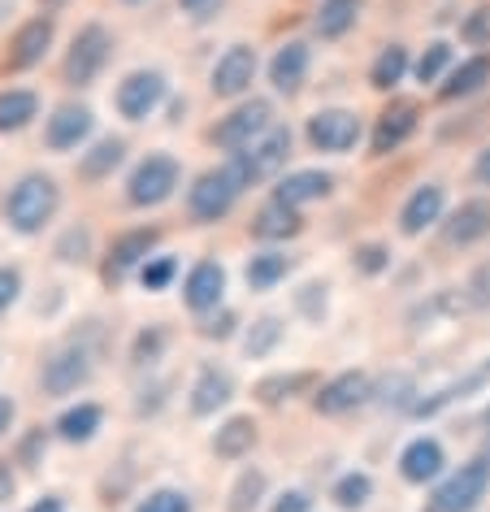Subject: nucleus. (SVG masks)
<instances>
[{"label": "nucleus", "instance_id": "obj_1", "mask_svg": "<svg viewBox=\"0 0 490 512\" xmlns=\"http://www.w3.org/2000/svg\"><path fill=\"white\" fill-rule=\"evenodd\" d=\"M291 152V131H282V126H269L261 139H252L248 148L235 152V165H230V178L243 187V183H261L278 170L282 161H287Z\"/></svg>", "mask_w": 490, "mask_h": 512}, {"label": "nucleus", "instance_id": "obj_2", "mask_svg": "<svg viewBox=\"0 0 490 512\" xmlns=\"http://www.w3.org/2000/svg\"><path fill=\"white\" fill-rule=\"evenodd\" d=\"M53 209H57V187H53V178H40V174L22 178L5 200V213L18 230H40L53 217Z\"/></svg>", "mask_w": 490, "mask_h": 512}, {"label": "nucleus", "instance_id": "obj_3", "mask_svg": "<svg viewBox=\"0 0 490 512\" xmlns=\"http://www.w3.org/2000/svg\"><path fill=\"white\" fill-rule=\"evenodd\" d=\"M486 486H490V465L486 460H469V465H460V473H451V478L438 486L425 512H469V508H477V499L486 495Z\"/></svg>", "mask_w": 490, "mask_h": 512}, {"label": "nucleus", "instance_id": "obj_4", "mask_svg": "<svg viewBox=\"0 0 490 512\" xmlns=\"http://www.w3.org/2000/svg\"><path fill=\"white\" fill-rule=\"evenodd\" d=\"M174 187H178V161L174 157H148L131 174V200L135 204H161V200H170Z\"/></svg>", "mask_w": 490, "mask_h": 512}, {"label": "nucleus", "instance_id": "obj_5", "mask_svg": "<svg viewBox=\"0 0 490 512\" xmlns=\"http://www.w3.org/2000/svg\"><path fill=\"white\" fill-rule=\"evenodd\" d=\"M105 57H109L105 27H83L79 40H74V48H70V61H66L70 83H92L100 74V66H105Z\"/></svg>", "mask_w": 490, "mask_h": 512}, {"label": "nucleus", "instance_id": "obj_6", "mask_svg": "<svg viewBox=\"0 0 490 512\" xmlns=\"http://www.w3.org/2000/svg\"><path fill=\"white\" fill-rule=\"evenodd\" d=\"M308 139H313L321 152H347L360 139V118L356 113H343V109H326L308 122Z\"/></svg>", "mask_w": 490, "mask_h": 512}, {"label": "nucleus", "instance_id": "obj_7", "mask_svg": "<svg viewBox=\"0 0 490 512\" xmlns=\"http://www.w3.org/2000/svg\"><path fill=\"white\" fill-rule=\"evenodd\" d=\"M235 191H239V183L230 178V170H222V174H204L196 187H191V213L200 217V222H217L230 204H235Z\"/></svg>", "mask_w": 490, "mask_h": 512}, {"label": "nucleus", "instance_id": "obj_8", "mask_svg": "<svg viewBox=\"0 0 490 512\" xmlns=\"http://www.w3.org/2000/svg\"><path fill=\"white\" fill-rule=\"evenodd\" d=\"M269 131V105L265 100H252V105H243V109H235L230 118L217 126V144L222 148H248L256 135H265Z\"/></svg>", "mask_w": 490, "mask_h": 512}, {"label": "nucleus", "instance_id": "obj_9", "mask_svg": "<svg viewBox=\"0 0 490 512\" xmlns=\"http://www.w3.org/2000/svg\"><path fill=\"white\" fill-rule=\"evenodd\" d=\"M161 96H165V79L161 74H131L122 87H118V109H122V118H148L152 109L161 105Z\"/></svg>", "mask_w": 490, "mask_h": 512}, {"label": "nucleus", "instance_id": "obj_10", "mask_svg": "<svg viewBox=\"0 0 490 512\" xmlns=\"http://www.w3.org/2000/svg\"><path fill=\"white\" fill-rule=\"evenodd\" d=\"M252 74H256V53H252V48H243V44H235L222 61H217V70H213V92H217V96H239L243 87L252 83Z\"/></svg>", "mask_w": 490, "mask_h": 512}, {"label": "nucleus", "instance_id": "obj_11", "mask_svg": "<svg viewBox=\"0 0 490 512\" xmlns=\"http://www.w3.org/2000/svg\"><path fill=\"white\" fill-rule=\"evenodd\" d=\"M152 243H157V230H126V235L113 243V252H109V265H105L109 283H118L135 261H144V256L152 252Z\"/></svg>", "mask_w": 490, "mask_h": 512}, {"label": "nucleus", "instance_id": "obj_12", "mask_svg": "<svg viewBox=\"0 0 490 512\" xmlns=\"http://www.w3.org/2000/svg\"><path fill=\"white\" fill-rule=\"evenodd\" d=\"M222 287H226V274H222V265H213V261H200L196 270L187 274V304L191 309H217V300H222Z\"/></svg>", "mask_w": 490, "mask_h": 512}, {"label": "nucleus", "instance_id": "obj_13", "mask_svg": "<svg viewBox=\"0 0 490 512\" xmlns=\"http://www.w3.org/2000/svg\"><path fill=\"white\" fill-rule=\"evenodd\" d=\"M87 378V352L83 348H70V352H57L44 369V387L53 395H70L79 382Z\"/></svg>", "mask_w": 490, "mask_h": 512}, {"label": "nucleus", "instance_id": "obj_14", "mask_svg": "<svg viewBox=\"0 0 490 512\" xmlns=\"http://www.w3.org/2000/svg\"><path fill=\"white\" fill-rule=\"evenodd\" d=\"M412 126H417V109H412L408 100L391 105V109L382 113L378 131H373V152H391V148H399V144H404V139L412 135Z\"/></svg>", "mask_w": 490, "mask_h": 512}, {"label": "nucleus", "instance_id": "obj_15", "mask_svg": "<svg viewBox=\"0 0 490 512\" xmlns=\"http://www.w3.org/2000/svg\"><path fill=\"white\" fill-rule=\"evenodd\" d=\"M365 395H369V378L365 374H343L317 395V408L334 417V413H347V408L365 404Z\"/></svg>", "mask_w": 490, "mask_h": 512}, {"label": "nucleus", "instance_id": "obj_16", "mask_svg": "<svg viewBox=\"0 0 490 512\" xmlns=\"http://www.w3.org/2000/svg\"><path fill=\"white\" fill-rule=\"evenodd\" d=\"M92 131V113L79 105L57 109V118L48 122V148H79V139Z\"/></svg>", "mask_w": 490, "mask_h": 512}, {"label": "nucleus", "instance_id": "obj_17", "mask_svg": "<svg viewBox=\"0 0 490 512\" xmlns=\"http://www.w3.org/2000/svg\"><path fill=\"white\" fill-rule=\"evenodd\" d=\"M438 209H443V187H421L417 196L404 204V213H399V226L408 230V235H421L430 222H438Z\"/></svg>", "mask_w": 490, "mask_h": 512}, {"label": "nucleus", "instance_id": "obj_18", "mask_svg": "<svg viewBox=\"0 0 490 512\" xmlns=\"http://www.w3.org/2000/svg\"><path fill=\"white\" fill-rule=\"evenodd\" d=\"M304 74H308V48L304 44H287L274 57V66H269V79H274L278 92H295V87L304 83Z\"/></svg>", "mask_w": 490, "mask_h": 512}, {"label": "nucleus", "instance_id": "obj_19", "mask_svg": "<svg viewBox=\"0 0 490 512\" xmlns=\"http://www.w3.org/2000/svg\"><path fill=\"white\" fill-rule=\"evenodd\" d=\"M399 465H404L408 482H425V478H434V473L443 469V447H438L434 439H417L404 456H399Z\"/></svg>", "mask_w": 490, "mask_h": 512}, {"label": "nucleus", "instance_id": "obj_20", "mask_svg": "<svg viewBox=\"0 0 490 512\" xmlns=\"http://www.w3.org/2000/svg\"><path fill=\"white\" fill-rule=\"evenodd\" d=\"M486 230H490V204L469 200V204H460L456 217H451L447 235H451V243H473V239H482Z\"/></svg>", "mask_w": 490, "mask_h": 512}, {"label": "nucleus", "instance_id": "obj_21", "mask_svg": "<svg viewBox=\"0 0 490 512\" xmlns=\"http://www.w3.org/2000/svg\"><path fill=\"white\" fill-rule=\"evenodd\" d=\"M48 40H53V22H48V18L27 22V27L18 31V40H14V66H18V70H22V66H35V61L44 57Z\"/></svg>", "mask_w": 490, "mask_h": 512}, {"label": "nucleus", "instance_id": "obj_22", "mask_svg": "<svg viewBox=\"0 0 490 512\" xmlns=\"http://www.w3.org/2000/svg\"><path fill=\"white\" fill-rule=\"evenodd\" d=\"M252 230L261 239H282V235H295L300 230V217H295V204L287 200H274V204H265L261 217L252 222Z\"/></svg>", "mask_w": 490, "mask_h": 512}, {"label": "nucleus", "instance_id": "obj_23", "mask_svg": "<svg viewBox=\"0 0 490 512\" xmlns=\"http://www.w3.org/2000/svg\"><path fill=\"white\" fill-rule=\"evenodd\" d=\"M35 113H40V96L35 92H5L0 96V131H22Z\"/></svg>", "mask_w": 490, "mask_h": 512}, {"label": "nucleus", "instance_id": "obj_24", "mask_svg": "<svg viewBox=\"0 0 490 512\" xmlns=\"http://www.w3.org/2000/svg\"><path fill=\"white\" fill-rule=\"evenodd\" d=\"M326 191H330V174L304 170V174H291L287 183L278 187V200H287V204H304V200H321Z\"/></svg>", "mask_w": 490, "mask_h": 512}, {"label": "nucleus", "instance_id": "obj_25", "mask_svg": "<svg viewBox=\"0 0 490 512\" xmlns=\"http://www.w3.org/2000/svg\"><path fill=\"white\" fill-rule=\"evenodd\" d=\"M356 14H360V0H326L317 14V31L326 35V40H339V35L356 22Z\"/></svg>", "mask_w": 490, "mask_h": 512}, {"label": "nucleus", "instance_id": "obj_26", "mask_svg": "<svg viewBox=\"0 0 490 512\" xmlns=\"http://www.w3.org/2000/svg\"><path fill=\"white\" fill-rule=\"evenodd\" d=\"M490 79V57H473V61H464V66L451 74L447 79V87H443V96L447 100H456V96H469V92H477Z\"/></svg>", "mask_w": 490, "mask_h": 512}, {"label": "nucleus", "instance_id": "obj_27", "mask_svg": "<svg viewBox=\"0 0 490 512\" xmlns=\"http://www.w3.org/2000/svg\"><path fill=\"white\" fill-rule=\"evenodd\" d=\"M287 256L282 252H261V256H252V265H248V283L252 291H265V287H274L278 278H287Z\"/></svg>", "mask_w": 490, "mask_h": 512}, {"label": "nucleus", "instance_id": "obj_28", "mask_svg": "<svg viewBox=\"0 0 490 512\" xmlns=\"http://www.w3.org/2000/svg\"><path fill=\"white\" fill-rule=\"evenodd\" d=\"M256 439V426L248 417H235V421H226V430H217V456H243L252 447Z\"/></svg>", "mask_w": 490, "mask_h": 512}, {"label": "nucleus", "instance_id": "obj_29", "mask_svg": "<svg viewBox=\"0 0 490 512\" xmlns=\"http://www.w3.org/2000/svg\"><path fill=\"white\" fill-rule=\"evenodd\" d=\"M191 395H196V400H191L196 413H213L217 404L230 400V378L226 374H213V369H209V374H200V382H196V391H191Z\"/></svg>", "mask_w": 490, "mask_h": 512}, {"label": "nucleus", "instance_id": "obj_30", "mask_svg": "<svg viewBox=\"0 0 490 512\" xmlns=\"http://www.w3.org/2000/svg\"><path fill=\"white\" fill-rule=\"evenodd\" d=\"M96 426H100V408H96V404H79V408H70V413L57 421V430L66 434V439H74V443H79V439H92Z\"/></svg>", "mask_w": 490, "mask_h": 512}, {"label": "nucleus", "instance_id": "obj_31", "mask_svg": "<svg viewBox=\"0 0 490 512\" xmlns=\"http://www.w3.org/2000/svg\"><path fill=\"white\" fill-rule=\"evenodd\" d=\"M404 70H408V53L399 44H391L378 57V66H373V87H395L399 79H404Z\"/></svg>", "mask_w": 490, "mask_h": 512}, {"label": "nucleus", "instance_id": "obj_32", "mask_svg": "<svg viewBox=\"0 0 490 512\" xmlns=\"http://www.w3.org/2000/svg\"><path fill=\"white\" fill-rule=\"evenodd\" d=\"M118 161H122V139H105V144H96V148L83 157V174H87V178H105Z\"/></svg>", "mask_w": 490, "mask_h": 512}, {"label": "nucleus", "instance_id": "obj_33", "mask_svg": "<svg viewBox=\"0 0 490 512\" xmlns=\"http://www.w3.org/2000/svg\"><path fill=\"white\" fill-rule=\"evenodd\" d=\"M369 491H373V482L365 478V473H347V478L334 486V499H339L343 508H360L369 499Z\"/></svg>", "mask_w": 490, "mask_h": 512}, {"label": "nucleus", "instance_id": "obj_34", "mask_svg": "<svg viewBox=\"0 0 490 512\" xmlns=\"http://www.w3.org/2000/svg\"><path fill=\"white\" fill-rule=\"evenodd\" d=\"M261 491H265L261 473H243L239 486H235V495H230V512H252L256 499H261Z\"/></svg>", "mask_w": 490, "mask_h": 512}, {"label": "nucleus", "instance_id": "obj_35", "mask_svg": "<svg viewBox=\"0 0 490 512\" xmlns=\"http://www.w3.org/2000/svg\"><path fill=\"white\" fill-rule=\"evenodd\" d=\"M447 61H451V48L447 44H430V48H425V57L417 61V79L421 83H434L438 74H443Z\"/></svg>", "mask_w": 490, "mask_h": 512}, {"label": "nucleus", "instance_id": "obj_36", "mask_svg": "<svg viewBox=\"0 0 490 512\" xmlns=\"http://www.w3.org/2000/svg\"><path fill=\"white\" fill-rule=\"evenodd\" d=\"M278 335H282V326L274 322V317H265V322H256V330L248 335V352H252V356H265V352L278 343Z\"/></svg>", "mask_w": 490, "mask_h": 512}, {"label": "nucleus", "instance_id": "obj_37", "mask_svg": "<svg viewBox=\"0 0 490 512\" xmlns=\"http://www.w3.org/2000/svg\"><path fill=\"white\" fill-rule=\"evenodd\" d=\"M139 512H191V504H187V495H178V491H157L139 504Z\"/></svg>", "mask_w": 490, "mask_h": 512}, {"label": "nucleus", "instance_id": "obj_38", "mask_svg": "<svg viewBox=\"0 0 490 512\" xmlns=\"http://www.w3.org/2000/svg\"><path fill=\"white\" fill-rule=\"evenodd\" d=\"M170 274H174V256H161V261L144 265V287H148V291H157V287L170 283Z\"/></svg>", "mask_w": 490, "mask_h": 512}, {"label": "nucleus", "instance_id": "obj_39", "mask_svg": "<svg viewBox=\"0 0 490 512\" xmlns=\"http://www.w3.org/2000/svg\"><path fill=\"white\" fill-rule=\"evenodd\" d=\"M18 287H22L18 270H0V317H5V313H9V304L18 300Z\"/></svg>", "mask_w": 490, "mask_h": 512}, {"label": "nucleus", "instance_id": "obj_40", "mask_svg": "<svg viewBox=\"0 0 490 512\" xmlns=\"http://www.w3.org/2000/svg\"><path fill=\"white\" fill-rule=\"evenodd\" d=\"M295 387H304L300 374H295V378H269V382H261V395H265L269 404H274V400H282V395L295 391Z\"/></svg>", "mask_w": 490, "mask_h": 512}, {"label": "nucleus", "instance_id": "obj_41", "mask_svg": "<svg viewBox=\"0 0 490 512\" xmlns=\"http://www.w3.org/2000/svg\"><path fill=\"white\" fill-rule=\"evenodd\" d=\"M464 40H473V44L490 40V9H477L473 22H469V27H464Z\"/></svg>", "mask_w": 490, "mask_h": 512}, {"label": "nucleus", "instance_id": "obj_42", "mask_svg": "<svg viewBox=\"0 0 490 512\" xmlns=\"http://www.w3.org/2000/svg\"><path fill=\"white\" fill-rule=\"evenodd\" d=\"M382 265H386V252L382 248H365V252H360V270H365V274H378Z\"/></svg>", "mask_w": 490, "mask_h": 512}, {"label": "nucleus", "instance_id": "obj_43", "mask_svg": "<svg viewBox=\"0 0 490 512\" xmlns=\"http://www.w3.org/2000/svg\"><path fill=\"white\" fill-rule=\"evenodd\" d=\"M274 512H308V495H304V491H291V495H282Z\"/></svg>", "mask_w": 490, "mask_h": 512}, {"label": "nucleus", "instance_id": "obj_44", "mask_svg": "<svg viewBox=\"0 0 490 512\" xmlns=\"http://www.w3.org/2000/svg\"><path fill=\"white\" fill-rule=\"evenodd\" d=\"M9 421H14V404H9L5 395H0V434L9 430Z\"/></svg>", "mask_w": 490, "mask_h": 512}, {"label": "nucleus", "instance_id": "obj_45", "mask_svg": "<svg viewBox=\"0 0 490 512\" xmlns=\"http://www.w3.org/2000/svg\"><path fill=\"white\" fill-rule=\"evenodd\" d=\"M31 512H61V504H57V499H40Z\"/></svg>", "mask_w": 490, "mask_h": 512}, {"label": "nucleus", "instance_id": "obj_46", "mask_svg": "<svg viewBox=\"0 0 490 512\" xmlns=\"http://www.w3.org/2000/svg\"><path fill=\"white\" fill-rule=\"evenodd\" d=\"M209 335H230V317H222V322L209 326Z\"/></svg>", "mask_w": 490, "mask_h": 512}, {"label": "nucleus", "instance_id": "obj_47", "mask_svg": "<svg viewBox=\"0 0 490 512\" xmlns=\"http://www.w3.org/2000/svg\"><path fill=\"white\" fill-rule=\"evenodd\" d=\"M477 178H482V183H490V152L482 157V165H477Z\"/></svg>", "mask_w": 490, "mask_h": 512}, {"label": "nucleus", "instance_id": "obj_48", "mask_svg": "<svg viewBox=\"0 0 490 512\" xmlns=\"http://www.w3.org/2000/svg\"><path fill=\"white\" fill-rule=\"evenodd\" d=\"M183 5H187V9H200V5H209V0H183Z\"/></svg>", "mask_w": 490, "mask_h": 512}]
</instances>
